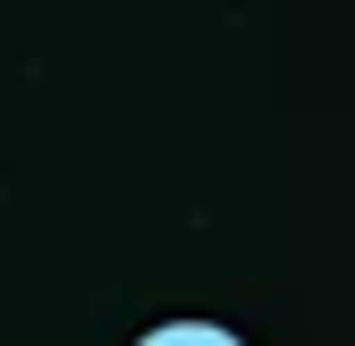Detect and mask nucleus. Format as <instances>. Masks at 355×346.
<instances>
[{
    "label": "nucleus",
    "mask_w": 355,
    "mask_h": 346,
    "mask_svg": "<svg viewBox=\"0 0 355 346\" xmlns=\"http://www.w3.org/2000/svg\"><path fill=\"white\" fill-rule=\"evenodd\" d=\"M136 346H245L237 329H220V321H153Z\"/></svg>",
    "instance_id": "nucleus-1"
}]
</instances>
